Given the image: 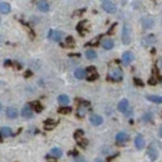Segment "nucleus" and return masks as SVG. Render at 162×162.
Returning a JSON list of instances; mask_svg holds the SVG:
<instances>
[{"mask_svg": "<svg viewBox=\"0 0 162 162\" xmlns=\"http://www.w3.org/2000/svg\"><path fill=\"white\" fill-rule=\"evenodd\" d=\"M109 79L112 80V81H121L122 77H124V74H122V70L120 69L118 66H115V67H111L109 70Z\"/></svg>", "mask_w": 162, "mask_h": 162, "instance_id": "nucleus-1", "label": "nucleus"}, {"mask_svg": "<svg viewBox=\"0 0 162 162\" xmlns=\"http://www.w3.org/2000/svg\"><path fill=\"white\" fill-rule=\"evenodd\" d=\"M122 43L129 45L131 43V26L129 24H124L122 27Z\"/></svg>", "mask_w": 162, "mask_h": 162, "instance_id": "nucleus-2", "label": "nucleus"}, {"mask_svg": "<svg viewBox=\"0 0 162 162\" xmlns=\"http://www.w3.org/2000/svg\"><path fill=\"white\" fill-rule=\"evenodd\" d=\"M102 9L105 11H107L110 14H114L116 13V5L114 1H111V0H107V1H104L102 3Z\"/></svg>", "mask_w": 162, "mask_h": 162, "instance_id": "nucleus-3", "label": "nucleus"}, {"mask_svg": "<svg viewBox=\"0 0 162 162\" xmlns=\"http://www.w3.org/2000/svg\"><path fill=\"white\" fill-rule=\"evenodd\" d=\"M155 25V19L152 16H145L142 19V26H144V29H152Z\"/></svg>", "mask_w": 162, "mask_h": 162, "instance_id": "nucleus-4", "label": "nucleus"}, {"mask_svg": "<svg viewBox=\"0 0 162 162\" xmlns=\"http://www.w3.org/2000/svg\"><path fill=\"white\" fill-rule=\"evenodd\" d=\"M62 34L61 31H58V30H50L49 31V39H51L53 41H60L61 39H62Z\"/></svg>", "mask_w": 162, "mask_h": 162, "instance_id": "nucleus-5", "label": "nucleus"}, {"mask_svg": "<svg viewBox=\"0 0 162 162\" xmlns=\"http://www.w3.org/2000/svg\"><path fill=\"white\" fill-rule=\"evenodd\" d=\"M133 59H135V55H133L131 51H126V53L122 54V62L125 65L131 64V62L133 61Z\"/></svg>", "mask_w": 162, "mask_h": 162, "instance_id": "nucleus-6", "label": "nucleus"}, {"mask_svg": "<svg viewBox=\"0 0 162 162\" xmlns=\"http://www.w3.org/2000/svg\"><path fill=\"white\" fill-rule=\"evenodd\" d=\"M21 116H23L24 118H31V117L34 116V111H33V109L30 107V105H26V106L23 107V110H21Z\"/></svg>", "mask_w": 162, "mask_h": 162, "instance_id": "nucleus-7", "label": "nucleus"}, {"mask_svg": "<svg viewBox=\"0 0 162 162\" xmlns=\"http://www.w3.org/2000/svg\"><path fill=\"white\" fill-rule=\"evenodd\" d=\"M155 43H156V36H155L153 34L147 35V36H145L144 40H142V44H144L145 46H151V45L155 44Z\"/></svg>", "mask_w": 162, "mask_h": 162, "instance_id": "nucleus-8", "label": "nucleus"}, {"mask_svg": "<svg viewBox=\"0 0 162 162\" xmlns=\"http://www.w3.org/2000/svg\"><path fill=\"white\" fill-rule=\"evenodd\" d=\"M147 155H149V157H150L152 161H155V160L158 157V151H157V149H155L153 145H151V146L149 147V150H147Z\"/></svg>", "mask_w": 162, "mask_h": 162, "instance_id": "nucleus-9", "label": "nucleus"}, {"mask_svg": "<svg viewBox=\"0 0 162 162\" xmlns=\"http://www.w3.org/2000/svg\"><path fill=\"white\" fill-rule=\"evenodd\" d=\"M135 146H136V149H138V150H142L144 147H145V138L141 136V135L136 136V138H135Z\"/></svg>", "mask_w": 162, "mask_h": 162, "instance_id": "nucleus-10", "label": "nucleus"}, {"mask_svg": "<svg viewBox=\"0 0 162 162\" xmlns=\"http://www.w3.org/2000/svg\"><path fill=\"white\" fill-rule=\"evenodd\" d=\"M129 140V135L126 132H118L116 135V141L117 144H125Z\"/></svg>", "mask_w": 162, "mask_h": 162, "instance_id": "nucleus-11", "label": "nucleus"}, {"mask_svg": "<svg viewBox=\"0 0 162 162\" xmlns=\"http://www.w3.org/2000/svg\"><path fill=\"white\" fill-rule=\"evenodd\" d=\"M102 117L100 115H91L90 116V122L94 126H98V125H101L102 124Z\"/></svg>", "mask_w": 162, "mask_h": 162, "instance_id": "nucleus-12", "label": "nucleus"}, {"mask_svg": "<svg viewBox=\"0 0 162 162\" xmlns=\"http://www.w3.org/2000/svg\"><path fill=\"white\" fill-rule=\"evenodd\" d=\"M101 45H102V47L105 49V50H111L115 44H114V40H112V39H104Z\"/></svg>", "mask_w": 162, "mask_h": 162, "instance_id": "nucleus-13", "label": "nucleus"}, {"mask_svg": "<svg viewBox=\"0 0 162 162\" xmlns=\"http://www.w3.org/2000/svg\"><path fill=\"white\" fill-rule=\"evenodd\" d=\"M118 111L120 112H126V110L129 109V101L126 100V98H124V100H121L118 102V106H117Z\"/></svg>", "mask_w": 162, "mask_h": 162, "instance_id": "nucleus-14", "label": "nucleus"}, {"mask_svg": "<svg viewBox=\"0 0 162 162\" xmlns=\"http://www.w3.org/2000/svg\"><path fill=\"white\" fill-rule=\"evenodd\" d=\"M89 30L87 26V21H81L79 25H77V31H79L81 35H85V33Z\"/></svg>", "mask_w": 162, "mask_h": 162, "instance_id": "nucleus-15", "label": "nucleus"}, {"mask_svg": "<svg viewBox=\"0 0 162 162\" xmlns=\"http://www.w3.org/2000/svg\"><path fill=\"white\" fill-rule=\"evenodd\" d=\"M158 80H160V76L157 74V69L153 67V75H152L151 79L149 80V84H150V85H156V84L158 82Z\"/></svg>", "mask_w": 162, "mask_h": 162, "instance_id": "nucleus-16", "label": "nucleus"}, {"mask_svg": "<svg viewBox=\"0 0 162 162\" xmlns=\"http://www.w3.org/2000/svg\"><path fill=\"white\" fill-rule=\"evenodd\" d=\"M38 9L43 13H46V11H49V9H50V6H49V4L45 1V0H41V1L38 3Z\"/></svg>", "mask_w": 162, "mask_h": 162, "instance_id": "nucleus-17", "label": "nucleus"}, {"mask_svg": "<svg viewBox=\"0 0 162 162\" xmlns=\"http://www.w3.org/2000/svg\"><path fill=\"white\" fill-rule=\"evenodd\" d=\"M146 98L155 104H162V96H158V95H147Z\"/></svg>", "mask_w": 162, "mask_h": 162, "instance_id": "nucleus-18", "label": "nucleus"}, {"mask_svg": "<svg viewBox=\"0 0 162 162\" xmlns=\"http://www.w3.org/2000/svg\"><path fill=\"white\" fill-rule=\"evenodd\" d=\"M6 116L9 118H16L18 116V111L15 107H8L6 109Z\"/></svg>", "mask_w": 162, "mask_h": 162, "instance_id": "nucleus-19", "label": "nucleus"}, {"mask_svg": "<svg viewBox=\"0 0 162 162\" xmlns=\"http://www.w3.org/2000/svg\"><path fill=\"white\" fill-rule=\"evenodd\" d=\"M11 8H10V4L8 3H0V13L1 14H8L10 13Z\"/></svg>", "mask_w": 162, "mask_h": 162, "instance_id": "nucleus-20", "label": "nucleus"}, {"mask_svg": "<svg viewBox=\"0 0 162 162\" xmlns=\"http://www.w3.org/2000/svg\"><path fill=\"white\" fill-rule=\"evenodd\" d=\"M0 135H1L3 137H9V136H13L11 129H10V127H1V129H0Z\"/></svg>", "mask_w": 162, "mask_h": 162, "instance_id": "nucleus-21", "label": "nucleus"}, {"mask_svg": "<svg viewBox=\"0 0 162 162\" xmlns=\"http://www.w3.org/2000/svg\"><path fill=\"white\" fill-rule=\"evenodd\" d=\"M85 76H86V71L84 69H76L75 70V77L76 79H85Z\"/></svg>", "mask_w": 162, "mask_h": 162, "instance_id": "nucleus-22", "label": "nucleus"}, {"mask_svg": "<svg viewBox=\"0 0 162 162\" xmlns=\"http://www.w3.org/2000/svg\"><path fill=\"white\" fill-rule=\"evenodd\" d=\"M50 156H53L55 158H59V157L62 156V151L60 149H58V147H54V149H51V151H50Z\"/></svg>", "mask_w": 162, "mask_h": 162, "instance_id": "nucleus-23", "label": "nucleus"}, {"mask_svg": "<svg viewBox=\"0 0 162 162\" xmlns=\"http://www.w3.org/2000/svg\"><path fill=\"white\" fill-rule=\"evenodd\" d=\"M30 107H31L33 110H35L36 112H41V111H43V105H41L40 102H38V101L31 102V104H30Z\"/></svg>", "mask_w": 162, "mask_h": 162, "instance_id": "nucleus-24", "label": "nucleus"}, {"mask_svg": "<svg viewBox=\"0 0 162 162\" xmlns=\"http://www.w3.org/2000/svg\"><path fill=\"white\" fill-rule=\"evenodd\" d=\"M44 126H45V129L46 130H53L55 126H56V121H54V120H46V121L44 122Z\"/></svg>", "mask_w": 162, "mask_h": 162, "instance_id": "nucleus-25", "label": "nucleus"}, {"mask_svg": "<svg viewBox=\"0 0 162 162\" xmlns=\"http://www.w3.org/2000/svg\"><path fill=\"white\" fill-rule=\"evenodd\" d=\"M58 101H59V104H61V105H67L69 102H70V98H69V96L67 95H60L59 97H58Z\"/></svg>", "mask_w": 162, "mask_h": 162, "instance_id": "nucleus-26", "label": "nucleus"}, {"mask_svg": "<svg viewBox=\"0 0 162 162\" xmlns=\"http://www.w3.org/2000/svg\"><path fill=\"white\" fill-rule=\"evenodd\" d=\"M96 56H97V54H96L95 50H87V51H86V58H87L89 60L96 59Z\"/></svg>", "mask_w": 162, "mask_h": 162, "instance_id": "nucleus-27", "label": "nucleus"}, {"mask_svg": "<svg viewBox=\"0 0 162 162\" xmlns=\"http://www.w3.org/2000/svg\"><path fill=\"white\" fill-rule=\"evenodd\" d=\"M71 112V107H69V106H62L59 109V114H62V115H67Z\"/></svg>", "mask_w": 162, "mask_h": 162, "instance_id": "nucleus-28", "label": "nucleus"}, {"mask_svg": "<svg viewBox=\"0 0 162 162\" xmlns=\"http://www.w3.org/2000/svg\"><path fill=\"white\" fill-rule=\"evenodd\" d=\"M65 44H66V46H74V45H75L74 38H72V36H67L66 40H65Z\"/></svg>", "mask_w": 162, "mask_h": 162, "instance_id": "nucleus-29", "label": "nucleus"}, {"mask_svg": "<svg viewBox=\"0 0 162 162\" xmlns=\"http://www.w3.org/2000/svg\"><path fill=\"white\" fill-rule=\"evenodd\" d=\"M100 39H101V35H98L97 38H95L94 40H91L90 43H87L86 45H87V46H94V45H97V44H98V41H100Z\"/></svg>", "mask_w": 162, "mask_h": 162, "instance_id": "nucleus-30", "label": "nucleus"}, {"mask_svg": "<svg viewBox=\"0 0 162 162\" xmlns=\"http://www.w3.org/2000/svg\"><path fill=\"white\" fill-rule=\"evenodd\" d=\"M77 144H79V146L80 147H82V149H85V147L87 146V140H85V138H79L77 140Z\"/></svg>", "mask_w": 162, "mask_h": 162, "instance_id": "nucleus-31", "label": "nucleus"}, {"mask_svg": "<svg viewBox=\"0 0 162 162\" xmlns=\"http://www.w3.org/2000/svg\"><path fill=\"white\" fill-rule=\"evenodd\" d=\"M96 79H98V74H97V72L87 74V80H89V81H95Z\"/></svg>", "mask_w": 162, "mask_h": 162, "instance_id": "nucleus-32", "label": "nucleus"}, {"mask_svg": "<svg viewBox=\"0 0 162 162\" xmlns=\"http://www.w3.org/2000/svg\"><path fill=\"white\" fill-rule=\"evenodd\" d=\"M82 136H84V131H82V130H77V131H75V133H74V137H75L76 140L81 138Z\"/></svg>", "mask_w": 162, "mask_h": 162, "instance_id": "nucleus-33", "label": "nucleus"}, {"mask_svg": "<svg viewBox=\"0 0 162 162\" xmlns=\"http://www.w3.org/2000/svg\"><path fill=\"white\" fill-rule=\"evenodd\" d=\"M133 82H135L137 86H144V82L141 81L140 79H137V77H135V79H133Z\"/></svg>", "mask_w": 162, "mask_h": 162, "instance_id": "nucleus-34", "label": "nucleus"}, {"mask_svg": "<svg viewBox=\"0 0 162 162\" xmlns=\"http://www.w3.org/2000/svg\"><path fill=\"white\" fill-rule=\"evenodd\" d=\"M151 114H146L145 116H144V121H151Z\"/></svg>", "mask_w": 162, "mask_h": 162, "instance_id": "nucleus-35", "label": "nucleus"}, {"mask_svg": "<svg viewBox=\"0 0 162 162\" xmlns=\"http://www.w3.org/2000/svg\"><path fill=\"white\" fill-rule=\"evenodd\" d=\"M81 158H82V157H79V156H77L75 160H76V162H84V160H81Z\"/></svg>", "mask_w": 162, "mask_h": 162, "instance_id": "nucleus-36", "label": "nucleus"}, {"mask_svg": "<svg viewBox=\"0 0 162 162\" xmlns=\"http://www.w3.org/2000/svg\"><path fill=\"white\" fill-rule=\"evenodd\" d=\"M30 75H31V72H30V71H27V72H26V74H25V76H26V77H29V76H30Z\"/></svg>", "mask_w": 162, "mask_h": 162, "instance_id": "nucleus-37", "label": "nucleus"}, {"mask_svg": "<svg viewBox=\"0 0 162 162\" xmlns=\"http://www.w3.org/2000/svg\"><path fill=\"white\" fill-rule=\"evenodd\" d=\"M95 162H104V161H102L101 158H96V160H95Z\"/></svg>", "mask_w": 162, "mask_h": 162, "instance_id": "nucleus-38", "label": "nucleus"}, {"mask_svg": "<svg viewBox=\"0 0 162 162\" xmlns=\"http://www.w3.org/2000/svg\"><path fill=\"white\" fill-rule=\"evenodd\" d=\"M158 133H160V136H161V138H162V127L160 129V131H158Z\"/></svg>", "mask_w": 162, "mask_h": 162, "instance_id": "nucleus-39", "label": "nucleus"}, {"mask_svg": "<svg viewBox=\"0 0 162 162\" xmlns=\"http://www.w3.org/2000/svg\"><path fill=\"white\" fill-rule=\"evenodd\" d=\"M1 137H3V136H1V135H0V142H1Z\"/></svg>", "mask_w": 162, "mask_h": 162, "instance_id": "nucleus-40", "label": "nucleus"}, {"mask_svg": "<svg viewBox=\"0 0 162 162\" xmlns=\"http://www.w3.org/2000/svg\"><path fill=\"white\" fill-rule=\"evenodd\" d=\"M101 1H102V3H104V1H107V0H101Z\"/></svg>", "mask_w": 162, "mask_h": 162, "instance_id": "nucleus-41", "label": "nucleus"}, {"mask_svg": "<svg viewBox=\"0 0 162 162\" xmlns=\"http://www.w3.org/2000/svg\"><path fill=\"white\" fill-rule=\"evenodd\" d=\"M161 67H162V60H161Z\"/></svg>", "mask_w": 162, "mask_h": 162, "instance_id": "nucleus-42", "label": "nucleus"}, {"mask_svg": "<svg viewBox=\"0 0 162 162\" xmlns=\"http://www.w3.org/2000/svg\"><path fill=\"white\" fill-rule=\"evenodd\" d=\"M0 110H1V105H0Z\"/></svg>", "mask_w": 162, "mask_h": 162, "instance_id": "nucleus-43", "label": "nucleus"}, {"mask_svg": "<svg viewBox=\"0 0 162 162\" xmlns=\"http://www.w3.org/2000/svg\"><path fill=\"white\" fill-rule=\"evenodd\" d=\"M50 162H56V161H50Z\"/></svg>", "mask_w": 162, "mask_h": 162, "instance_id": "nucleus-44", "label": "nucleus"}]
</instances>
